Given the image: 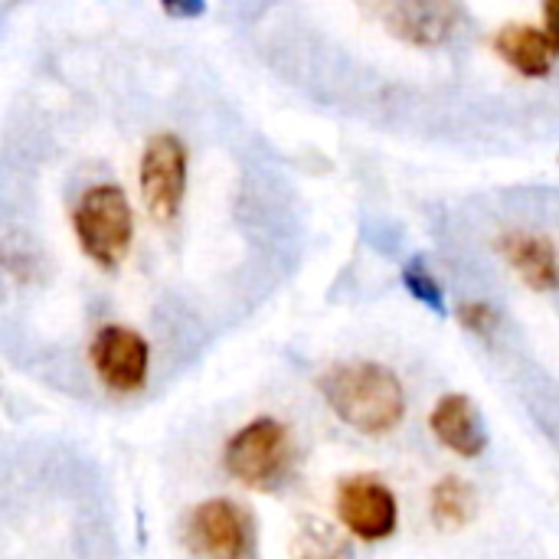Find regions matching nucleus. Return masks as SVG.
<instances>
[{
  "mask_svg": "<svg viewBox=\"0 0 559 559\" xmlns=\"http://www.w3.org/2000/svg\"><path fill=\"white\" fill-rule=\"evenodd\" d=\"M318 390L337 419L364 436H386L406 416V393L400 377L373 360L331 364L321 373Z\"/></svg>",
  "mask_w": 559,
  "mask_h": 559,
  "instance_id": "f257e3e1",
  "label": "nucleus"
},
{
  "mask_svg": "<svg viewBox=\"0 0 559 559\" xmlns=\"http://www.w3.org/2000/svg\"><path fill=\"white\" fill-rule=\"evenodd\" d=\"M72 229L95 265L115 269L134 239V210L128 193L118 183H92L72 206Z\"/></svg>",
  "mask_w": 559,
  "mask_h": 559,
  "instance_id": "f03ea898",
  "label": "nucleus"
},
{
  "mask_svg": "<svg viewBox=\"0 0 559 559\" xmlns=\"http://www.w3.org/2000/svg\"><path fill=\"white\" fill-rule=\"evenodd\" d=\"M223 465L239 485L252 491H275L285 485L295 465L292 436L278 419L259 416L226 442Z\"/></svg>",
  "mask_w": 559,
  "mask_h": 559,
  "instance_id": "7ed1b4c3",
  "label": "nucleus"
},
{
  "mask_svg": "<svg viewBox=\"0 0 559 559\" xmlns=\"http://www.w3.org/2000/svg\"><path fill=\"white\" fill-rule=\"evenodd\" d=\"M187 144L174 131H157L147 138L138 164V190L144 210L157 223L177 219L187 193Z\"/></svg>",
  "mask_w": 559,
  "mask_h": 559,
  "instance_id": "20e7f679",
  "label": "nucleus"
},
{
  "mask_svg": "<svg viewBox=\"0 0 559 559\" xmlns=\"http://www.w3.org/2000/svg\"><path fill=\"white\" fill-rule=\"evenodd\" d=\"M187 547L200 559H246L252 550V518L229 498H210L187 518Z\"/></svg>",
  "mask_w": 559,
  "mask_h": 559,
  "instance_id": "39448f33",
  "label": "nucleus"
},
{
  "mask_svg": "<svg viewBox=\"0 0 559 559\" xmlns=\"http://www.w3.org/2000/svg\"><path fill=\"white\" fill-rule=\"evenodd\" d=\"M88 360L102 386L111 393H138L147 383V367H151V347L144 334L124 324H105L88 347Z\"/></svg>",
  "mask_w": 559,
  "mask_h": 559,
  "instance_id": "423d86ee",
  "label": "nucleus"
},
{
  "mask_svg": "<svg viewBox=\"0 0 559 559\" xmlns=\"http://www.w3.org/2000/svg\"><path fill=\"white\" fill-rule=\"evenodd\" d=\"M337 518L347 534L377 544L396 534L400 504L390 485L373 475H350L337 485Z\"/></svg>",
  "mask_w": 559,
  "mask_h": 559,
  "instance_id": "0eeeda50",
  "label": "nucleus"
},
{
  "mask_svg": "<svg viewBox=\"0 0 559 559\" xmlns=\"http://www.w3.org/2000/svg\"><path fill=\"white\" fill-rule=\"evenodd\" d=\"M377 13L393 36L423 49L442 46L459 29V16H462L455 3H442V0H400V3L377 7Z\"/></svg>",
  "mask_w": 559,
  "mask_h": 559,
  "instance_id": "6e6552de",
  "label": "nucleus"
},
{
  "mask_svg": "<svg viewBox=\"0 0 559 559\" xmlns=\"http://www.w3.org/2000/svg\"><path fill=\"white\" fill-rule=\"evenodd\" d=\"M498 249L508 265L524 278L534 292H557L559 288V252L550 236L511 229L498 236Z\"/></svg>",
  "mask_w": 559,
  "mask_h": 559,
  "instance_id": "1a4fd4ad",
  "label": "nucleus"
},
{
  "mask_svg": "<svg viewBox=\"0 0 559 559\" xmlns=\"http://www.w3.org/2000/svg\"><path fill=\"white\" fill-rule=\"evenodd\" d=\"M429 429L432 436L455 455L462 459H478L488 449V436L481 426V413L478 406L465 396V393H449L436 403L432 416H429Z\"/></svg>",
  "mask_w": 559,
  "mask_h": 559,
  "instance_id": "9d476101",
  "label": "nucleus"
},
{
  "mask_svg": "<svg viewBox=\"0 0 559 559\" xmlns=\"http://www.w3.org/2000/svg\"><path fill=\"white\" fill-rule=\"evenodd\" d=\"M495 52L527 79H544L554 72L559 52L550 36L531 23H508L495 33Z\"/></svg>",
  "mask_w": 559,
  "mask_h": 559,
  "instance_id": "9b49d317",
  "label": "nucleus"
},
{
  "mask_svg": "<svg viewBox=\"0 0 559 559\" xmlns=\"http://www.w3.org/2000/svg\"><path fill=\"white\" fill-rule=\"evenodd\" d=\"M429 511H432L436 527H442V531H462V527H468V524L475 521V514H478V495H475V488H472L465 478L449 475V478H442V481L432 488V495H429Z\"/></svg>",
  "mask_w": 559,
  "mask_h": 559,
  "instance_id": "f8f14e48",
  "label": "nucleus"
},
{
  "mask_svg": "<svg viewBox=\"0 0 559 559\" xmlns=\"http://www.w3.org/2000/svg\"><path fill=\"white\" fill-rule=\"evenodd\" d=\"M292 559H354V550L334 524L305 521L292 540Z\"/></svg>",
  "mask_w": 559,
  "mask_h": 559,
  "instance_id": "ddd939ff",
  "label": "nucleus"
},
{
  "mask_svg": "<svg viewBox=\"0 0 559 559\" xmlns=\"http://www.w3.org/2000/svg\"><path fill=\"white\" fill-rule=\"evenodd\" d=\"M403 285H406V292H409L416 301H423L426 308H432L439 318H445V314H449L445 292H442L439 278L429 272V265H426L423 259H409V262L403 265Z\"/></svg>",
  "mask_w": 559,
  "mask_h": 559,
  "instance_id": "4468645a",
  "label": "nucleus"
},
{
  "mask_svg": "<svg viewBox=\"0 0 559 559\" xmlns=\"http://www.w3.org/2000/svg\"><path fill=\"white\" fill-rule=\"evenodd\" d=\"M459 321H462L475 337H481V341H491L495 331H498V324H501L498 311H495L491 305H485V301H465V305L459 308Z\"/></svg>",
  "mask_w": 559,
  "mask_h": 559,
  "instance_id": "2eb2a0df",
  "label": "nucleus"
},
{
  "mask_svg": "<svg viewBox=\"0 0 559 559\" xmlns=\"http://www.w3.org/2000/svg\"><path fill=\"white\" fill-rule=\"evenodd\" d=\"M544 33L550 36V43L557 46L559 52V0H550L544 7Z\"/></svg>",
  "mask_w": 559,
  "mask_h": 559,
  "instance_id": "dca6fc26",
  "label": "nucleus"
},
{
  "mask_svg": "<svg viewBox=\"0 0 559 559\" xmlns=\"http://www.w3.org/2000/svg\"><path fill=\"white\" fill-rule=\"evenodd\" d=\"M167 13H174V16H197V13H203V3H193V7H167Z\"/></svg>",
  "mask_w": 559,
  "mask_h": 559,
  "instance_id": "f3484780",
  "label": "nucleus"
}]
</instances>
